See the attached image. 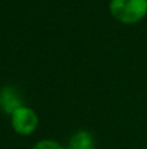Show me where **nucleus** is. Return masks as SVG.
I'll return each mask as SVG.
<instances>
[{
    "mask_svg": "<svg viewBox=\"0 0 147 149\" xmlns=\"http://www.w3.org/2000/svg\"><path fill=\"white\" fill-rule=\"evenodd\" d=\"M110 15L123 25H136L147 16V0H110Z\"/></svg>",
    "mask_w": 147,
    "mask_h": 149,
    "instance_id": "f257e3e1",
    "label": "nucleus"
},
{
    "mask_svg": "<svg viewBox=\"0 0 147 149\" xmlns=\"http://www.w3.org/2000/svg\"><path fill=\"white\" fill-rule=\"evenodd\" d=\"M10 125H12V129L17 135L29 136L38 129L39 117H38V113L32 107L23 104L22 107H19L10 114Z\"/></svg>",
    "mask_w": 147,
    "mask_h": 149,
    "instance_id": "f03ea898",
    "label": "nucleus"
},
{
    "mask_svg": "<svg viewBox=\"0 0 147 149\" xmlns=\"http://www.w3.org/2000/svg\"><path fill=\"white\" fill-rule=\"evenodd\" d=\"M22 106H23V103L20 99V94L14 87L6 86L0 90V109L4 113L12 114L14 110H17Z\"/></svg>",
    "mask_w": 147,
    "mask_h": 149,
    "instance_id": "7ed1b4c3",
    "label": "nucleus"
},
{
    "mask_svg": "<svg viewBox=\"0 0 147 149\" xmlns=\"http://www.w3.org/2000/svg\"><path fill=\"white\" fill-rule=\"evenodd\" d=\"M66 149H95V138L90 130H77L69 138Z\"/></svg>",
    "mask_w": 147,
    "mask_h": 149,
    "instance_id": "20e7f679",
    "label": "nucleus"
},
{
    "mask_svg": "<svg viewBox=\"0 0 147 149\" xmlns=\"http://www.w3.org/2000/svg\"><path fill=\"white\" fill-rule=\"evenodd\" d=\"M32 149H66L62 143L53 141V139H42L39 142H36Z\"/></svg>",
    "mask_w": 147,
    "mask_h": 149,
    "instance_id": "39448f33",
    "label": "nucleus"
}]
</instances>
